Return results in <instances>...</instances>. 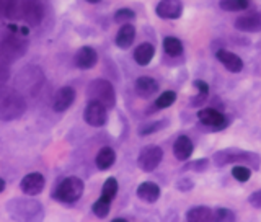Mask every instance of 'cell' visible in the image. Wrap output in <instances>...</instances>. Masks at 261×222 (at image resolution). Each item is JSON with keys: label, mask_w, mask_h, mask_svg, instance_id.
<instances>
[{"label": "cell", "mask_w": 261, "mask_h": 222, "mask_svg": "<svg viewBox=\"0 0 261 222\" xmlns=\"http://www.w3.org/2000/svg\"><path fill=\"white\" fill-rule=\"evenodd\" d=\"M75 100V90L72 87H62L53 98V110L57 113H64L69 110Z\"/></svg>", "instance_id": "4fadbf2b"}, {"label": "cell", "mask_w": 261, "mask_h": 222, "mask_svg": "<svg viewBox=\"0 0 261 222\" xmlns=\"http://www.w3.org/2000/svg\"><path fill=\"white\" fill-rule=\"evenodd\" d=\"M216 57L220 61V64L224 65V67L227 70L230 72H242L243 69V61L240 59L239 56L230 53V51H225V49H219V51L216 53Z\"/></svg>", "instance_id": "2e32d148"}, {"label": "cell", "mask_w": 261, "mask_h": 222, "mask_svg": "<svg viewBox=\"0 0 261 222\" xmlns=\"http://www.w3.org/2000/svg\"><path fill=\"white\" fill-rule=\"evenodd\" d=\"M155 12L160 18L176 20L183 15V2L181 0H160Z\"/></svg>", "instance_id": "8fae6325"}, {"label": "cell", "mask_w": 261, "mask_h": 222, "mask_svg": "<svg viewBox=\"0 0 261 222\" xmlns=\"http://www.w3.org/2000/svg\"><path fill=\"white\" fill-rule=\"evenodd\" d=\"M198 118L202 125H206L209 128H214V129H222L228 125L227 118L224 116L222 113L214 110V108H204L198 113Z\"/></svg>", "instance_id": "7c38bea8"}, {"label": "cell", "mask_w": 261, "mask_h": 222, "mask_svg": "<svg viewBox=\"0 0 261 222\" xmlns=\"http://www.w3.org/2000/svg\"><path fill=\"white\" fill-rule=\"evenodd\" d=\"M248 203L251 204L253 208H261V190L253 193L250 198H248Z\"/></svg>", "instance_id": "8d00e7d4"}, {"label": "cell", "mask_w": 261, "mask_h": 222, "mask_svg": "<svg viewBox=\"0 0 261 222\" xmlns=\"http://www.w3.org/2000/svg\"><path fill=\"white\" fill-rule=\"evenodd\" d=\"M188 222H214V212L206 206H196L186 212Z\"/></svg>", "instance_id": "7402d4cb"}, {"label": "cell", "mask_w": 261, "mask_h": 222, "mask_svg": "<svg viewBox=\"0 0 261 222\" xmlns=\"http://www.w3.org/2000/svg\"><path fill=\"white\" fill-rule=\"evenodd\" d=\"M98 61V54L93 47H90V46H84V47H80L77 54H75V64H77V67L79 69H92L93 65L96 64Z\"/></svg>", "instance_id": "e0dca14e"}, {"label": "cell", "mask_w": 261, "mask_h": 222, "mask_svg": "<svg viewBox=\"0 0 261 222\" xmlns=\"http://www.w3.org/2000/svg\"><path fill=\"white\" fill-rule=\"evenodd\" d=\"M27 110V102L16 88L0 85V121H13Z\"/></svg>", "instance_id": "3957f363"}, {"label": "cell", "mask_w": 261, "mask_h": 222, "mask_svg": "<svg viewBox=\"0 0 261 222\" xmlns=\"http://www.w3.org/2000/svg\"><path fill=\"white\" fill-rule=\"evenodd\" d=\"M214 162L217 167H225L228 163H239V165H245L251 170H258L261 165L259 155L250 151H242V149H224L214 154Z\"/></svg>", "instance_id": "277c9868"}, {"label": "cell", "mask_w": 261, "mask_h": 222, "mask_svg": "<svg viewBox=\"0 0 261 222\" xmlns=\"http://www.w3.org/2000/svg\"><path fill=\"white\" fill-rule=\"evenodd\" d=\"M16 90L23 95L30 93V95H36L41 85L44 84V72L41 70L36 65H28L18 72L16 76Z\"/></svg>", "instance_id": "8992f818"}, {"label": "cell", "mask_w": 261, "mask_h": 222, "mask_svg": "<svg viewBox=\"0 0 261 222\" xmlns=\"http://www.w3.org/2000/svg\"><path fill=\"white\" fill-rule=\"evenodd\" d=\"M87 95L90 98V102L101 103L108 110L116 105V93H114V87L111 85V82L105 80V79H96L93 82H90V85L87 88Z\"/></svg>", "instance_id": "52a82bcc"}, {"label": "cell", "mask_w": 261, "mask_h": 222, "mask_svg": "<svg viewBox=\"0 0 261 222\" xmlns=\"http://www.w3.org/2000/svg\"><path fill=\"white\" fill-rule=\"evenodd\" d=\"M28 33V28H15L8 27L0 30V57L8 62H13L24 56L28 49V39L24 35Z\"/></svg>", "instance_id": "6da1fadb"}, {"label": "cell", "mask_w": 261, "mask_h": 222, "mask_svg": "<svg viewBox=\"0 0 261 222\" xmlns=\"http://www.w3.org/2000/svg\"><path fill=\"white\" fill-rule=\"evenodd\" d=\"M232 177L237 180V182L245 183V182H248L251 177V168L245 167V165H235L232 168Z\"/></svg>", "instance_id": "f546056e"}, {"label": "cell", "mask_w": 261, "mask_h": 222, "mask_svg": "<svg viewBox=\"0 0 261 222\" xmlns=\"http://www.w3.org/2000/svg\"><path fill=\"white\" fill-rule=\"evenodd\" d=\"M178 188H179V190H191V188H193V182H191V180H181V182H179L178 183Z\"/></svg>", "instance_id": "74e56055"}, {"label": "cell", "mask_w": 261, "mask_h": 222, "mask_svg": "<svg viewBox=\"0 0 261 222\" xmlns=\"http://www.w3.org/2000/svg\"><path fill=\"white\" fill-rule=\"evenodd\" d=\"M209 167V160L207 159H199V160H194V162H190L186 163L183 167V170H194V171H204Z\"/></svg>", "instance_id": "e575fe53"}, {"label": "cell", "mask_w": 261, "mask_h": 222, "mask_svg": "<svg viewBox=\"0 0 261 222\" xmlns=\"http://www.w3.org/2000/svg\"><path fill=\"white\" fill-rule=\"evenodd\" d=\"M114 160H116V154H114V151L111 147H103L96 155V167L100 170H108L114 163Z\"/></svg>", "instance_id": "cb8c5ba5"}, {"label": "cell", "mask_w": 261, "mask_h": 222, "mask_svg": "<svg viewBox=\"0 0 261 222\" xmlns=\"http://www.w3.org/2000/svg\"><path fill=\"white\" fill-rule=\"evenodd\" d=\"M118 193V182H116V178H108L105 182L103 185V190H101V198L106 200V201H113L114 200V196H116Z\"/></svg>", "instance_id": "4316f807"}, {"label": "cell", "mask_w": 261, "mask_h": 222, "mask_svg": "<svg viewBox=\"0 0 261 222\" xmlns=\"http://www.w3.org/2000/svg\"><path fill=\"white\" fill-rule=\"evenodd\" d=\"M193 151H194V145H193V141L188 136H179L175 144H173V154L178 160H188L193 155Z\"/></svg>", "instance_id": "ac0fdd59"}, {"label": "cell", "mask_w": 261, "mask_h": 222, "mask_svg": "<svg viewBox=\"0 0 261 222\" xmlns=\"http://www.w3.org/2000/svg\"><path fill=\"white\" fill-rule=\"evenodd\" d=\"M175 100H176V93L173 90H167V92H163L157 100H155V106H157V110L170 108V106L175 103Z\"/></svg>", "instance_id": "f1b7e54d"}, {"label": "cell", "mask_w": 261, "mask_h": 222, "mask_svg": "<svg viewBox=\"0 0 261 222\" xmlns=\"http://www.w3.org/2000/svg\"><path fill=\"white\" fill-rule=\"evenodd\" d=\"M88 4H98V2H101V0H87Z\"/></svg>", "instance_id": "ab89813d"}, {"label": "cell", "mask_w": 261, "mask_h": 222, "mask_svg": "<svg viewBox=\"0 0 261 222\" xmlns=\"http://www.w3.org/2000/svg\"><path fill=\"white\" fill-rule=\"evenodd\" d=\"M4 190H5V180L0 178V193H2Z\"/></svg>", "instance_id": "f35d334b"}, {"label": "cell", "mask_w": 261, "mask_h": 222, "mask_svg": "<svg viewBox=\"0 0 261 222\" xmlns=\"http://www.w3.org/2000/svg\"><path fill=\"white\" fill-rule=\"evenodd\" d=\"M44 10L41 0H15L12 13L8 18L12 20H21L28 27H38L43 21Z\"/></svg>", "instance_id": "5b68a950"}, {"label": "cell", "mask_w": 261, "mask_h": 222, "mask_svg": "<svg viewBox=\"0 0 261 222\" xmlns=\"http://www.w3.org/2000/svg\"><path fill=\"white\" fill-rule=\"evenodd\" d=\"M44 183H46V180L41 174H30L21 180L20 186L24 194L36 196L44 190Z\"/></svg>", "instance_id": "5bb4252c"}, {"label": "cell", "mask_w": 261, "mask_h": 222, "mask_svg": "<svg viewBox=\"0 0 261 222\" xmlns=\"http://www.w3.org/2000/svg\"><path fill=\"white\" fill-rule=\"evenodd\" d=\"M84 194V182L77 177H69L62 180L57 186V190L53 193V198L61 203H75Z\"/></svg>", "instance_id": "ba28073f"}, {"label": "cell", "mask_w": 261, "mask_h": 222, "mask_svg": "<svg viewBox=\"0 0 261 222\" xmlns=\"http://www.w3.org/2000/svg\"><path fill=\"white\" fill-rule=\"evenodd\" d=\"M108 108L103 106L101 103L98 102H88L87 108L84 111V118L87 121V125L93 126V128H100L106 122V118H108V114H106Z\"/></svg>", "instance_id": "30bf717a"}, {"label": "cell", "mask_w": 261, "mask_h": 222, "mask_svg": "<svg viewBox=\"0 0 261 222\" xmlns=\"http://www.w3.org/2000/svg\"><path fill=\"white\" fill-rule=\"evenodd\" d=\"M162 157H163V151L157 145H152V147H145V149L139 154V159H137V163L141 170L144 171H153L160 165L162 162Z\"/></svg>", "instance_id": "9c48e42d"}, {"label": "cell", "mask_w": 261, "mask_h": 222, "mask_svg": "<svg viewBox=\"0 0 261 222\" xmlns=\"http://www.w3.org/2000/svg\"><path fill=\"white\" fill-rule=\"evenodd\" d=\"M235 28L245 33H258L261 31V13H247L235 20Z\"/></svg>", "instance_id": "9a60e30c"}, {"label": "cell", "mask_w": 261, "mask_h": 222, "mask_svg": "<svg viewBox=\"0 0 261 222\" xmlns=\"http://www.w3.org/2000/svg\"><path fill=\"white\" fill-rule=\"evenodd\" d=\"M137 196L145 203H155L160 198V188L152 182H144L137 188Z\"/></svg>", "instance_id": "ffe728a7"}, {"label": "cell", "mask_w": 261, "mask_h": 222, "mask_svg": "<svg viewBox=\"0 0 261 222\" xmlns=\"http://www.w3.org/2000/svg\"><path fill=\"white\" fill-rule=\"evenodd\" d=\"M194 87L198 88V96H194L191 100V106H199L204 103V100H206L207 95H209V85L202 80H196Z\"/></svg>", "instance_id": "83f0119b"}, {"label": "cell", "mask_w": 261, "mask_h": 222, "mask_svg": "<svg viewBox=\"0 0 261 222\" xmlns=\"http://www.w3.org/2000/svg\"><path fill=\"white\" fill-rule=\"evenodd\" d=\"M13 4H15V0H0V20L10 16Z\"/></svg>", "instance_id": "d590c367"}, {"label": "cell", "mask_w": 261, "mask_h": 222, "mask_svg": "<svg viewBox=\"0 0 261 222\" xmlns=\"http://www.w3.org/2000/svg\"><path fill=\"white\" fill-rule=\"evenodd\" d=\"M235 214L227 208H217L214 211V222H235Z\"/></svg>", "instance_id": "1f68e13d"}, {"label": "cell", "mask_w": 261, "mask_h": 222, "mask_svg": "<svg viewBox=\"0 0 261 222\" xmlns=\"http://www.w3.org/2000/svg\"><path fill=\"white\" fill-rule=\"evenodd\" d=\"M163 51L171 57H178L183 54V44L181 41L175 36H167L163 39Z\"/></svg>", "instance_id": "d4e9b609"}, {"label": "cell", "mask_w": 261, "mask_h": 222, "mask_svg": "<svg viewBox=\"0 0 261 222\" xmlns=\"http://www.w3.org/2000/svg\"><path fill=\"white\" fill-rule=\"evenodd\" d=\"M110 201H106V200H103V198H100L98 200L93 206H92V209H93V214L96 216V217H100V219H103V217H106L110 214Z\"/></svg>", "instance_id": "4dcf8cb0"}, {"label": "cell", "mask_w": 261, "mask_h": 222, "mask_svg": "<svg viewBox=\"0 0 261 222\" xmlns=\"http://www.w3.org/2000/svg\"><path fill=\"white\" fill-rule=\"evenodd\" d=\"M7 214L15 222H43L44 208L43 204L31 198H15L7 203Z\"/></svg>", "instance_id": "7a4b0ae2"}, {"label": "cell", "mask_w": 261, "mask_h": 222, "mask_svg": "<svg viewBox=\"0 0 261 222\" xmlns=\"http://www.w3.org/2000/svg\"><path fill=\"white\" fill-rule=\"evenodd\" d=\"M134 18H136V13L130 10V8H121V10H118L116 15H114V21L119 24H127Z\"/></svg>", "instance_id": "d6a6232c"}, {"label": "cell", "mask_w": 261, "mask_h": 222, "mask_svg": "<svg viewBox=\"0 0 261 222\" xmlns=\"http://www.w3.org/2000/svg\"><path fill=\"white\" fill-rule=\"evenodd\" d=\"M248 0H220L219 7L225 12H242L245 8H248Z\"/></svg>", "instance_id": "484cf974"}, {"label": "cell", "mask_w": 261, "mask_h": 222, "mask_svg": "<svg viewBox=\"0 0 261 222\" xmlns=\"http://www.w3.org/2000/svg\"><path fill=\"white\" fill-rule=\"evenodd\" d=\"M113 222H127V220H124V219H114Z\"/></svg>", "instance_id": "60d3db41"}, {"label": "cell", "mask_w": 261, "mask_h": 222, "mask_svg": "<svg viewBox=\"0 0 261 222\" xmlns=\"http://www.w3.org/2000/svg\"><path fill=\"white\" fill-rule=\"evenodd\" d=\"M163 126H167V121H155V122H149V125H145L141 128V131H139V134L141 136H149L152 133H157V131H160Z\"/></svg>", "instance_id": "836d02e7"}, {"label": "cell", "mask_w": 261, "mask_h": 222, "mask_svg": "<svg viewBox=\"0 0 261 222\" xmlns=\"http://www.w3.org/2000/svg\"><path fill=\"white\" fill-rule=\"evenodd\" d=\"M153 54H155V49L150 43H142L136 47L134 51V61L139 65H147L152 59H153Z\"/></svg>", "instance_id": "603a6c76"}, {"label": "cell", "mask_w": 261, "mask_h": 222, "mask_svg": "<svg viewBox=\"0 0 261 222\" xmlns=\"http://www.w3.org/2000/svg\"><path fill=\"white\" fill-rule=\"evenodd\" d=\"M136 92L139 96H142V98H150L153 96L155 93L159 92V84H157V80L152 79V77H139L136 80Z\"/></svg>", "instance_id": "d6986e66"}, {"label": "cell", "mask_w": 261, "mask_h": 222, "mask_svg": "<svg viewBox=\"0 0 261 222\" xmlns=\"http://www.w3.org/2000/svg\"><path fill=\"white\" fill-rule=\"evenodd\" d=\"M134 38H136V28L133 27V24H129V23L122 24L121 30L118 31V35H116V44L121 49H127V47L133 46Z\"/></svg>", "instance_id": "44dd1931"}]
</instances>
